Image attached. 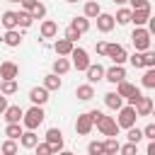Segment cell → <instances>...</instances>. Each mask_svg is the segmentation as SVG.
<instances>
[{
  "instance_id": "cell-1",
  "label": "cell",
  "mask_w": 155,
  "mask_h": 155,
  "mask_svg": "<svg viewBox=\"0 0 155 155\" xmlns=\"http://www.w3.org/2000/svg\"><path fill=\"white\" fill-rule=\"evenodd\" d=\"M44 119H46L44 107H31V109L24 111V116H22V126H24L27 131H36V128L44 124Z\"/></svg>"
},
{
  "instance_id": "cell-2",
  "label": "cell",
  "mask_w": 155,
  "mask_h": 155,
  "mask_svg": "<svg viewBox=\"0 0 155 155\" xmlns=\"http://www.w3.org/2000/svg\"><path fill=\"white\" fill-rule=\"evenodd\" d=\"M131 41H133L136 51L143 53V51H150V41H153V36H150V31H148L145 27H136L133 34H131Z\"/></svg>"
},
{
  "instance_id": "cell-3",
  "label": "cell",
  "mask_w": 155,
  "mask_h": 155,
  "mask_svg": "<svg viewBox=\"0 0 155 155\" xmlns=\"http://www.w3.org/2000/svg\"><path fill=\"white\" fill-rule=\"evenodd\" d=\"M94 126H97V131L102 133V136H107V138H116L119 136V126H116V121H114V116H99L97 121H94Z\"/></svg>"
},
{
  "instance_id": "cell-4",
  "label": "cell",
  "mask_w": 155,
  "mask_h": 155,
  "mask_svg": "<svg viewBox=\"0 0 155 155\" xmlns=\"http://www.w3.org/2000/svg\"><path fill=\"white\" fill-rule=\"evenodd\" d=\"M136 119H138V116H136V109L126 104V107L119 109V119H114V121H116L119 128H126V131H128L131 126H136Z\"/></svg>"
},
{
  "instance_id": "cell-5",
  "label": "cell",
  "mask_w": 155,
  "mask_h": 155,
  "mask_svg": "<svg viewBox=\"0 0 155 155\" xmlns=\"http://www.w3.org/2000/svg\"><path fill=\"white\" fill-rule=\"evenodd\" d=\"M70 58H73V63H70V68H75V70H87V65H90V56H87V51L85 48H80V46H73V51H70Z\"/></svg>"
},
{
  "instance_id": "cell-6",
  "label": "cell",
  "mask_w": 155,
  "mask_h": 155,
  "mask_svg": "<svg viewBox=\"0 0 155 155\" xmlns=\"http://www.w3.org/2000/svg\"><path fill=\"white\" fill-rule=\"evenodd\" d=\"M104 56L111 58L114 65H124L126 58H128V53H126V48H124L121 44H107V53H104Z\"/></svg>"
},
{
  "instance_id": "cell-7",
  "label": "cell",
  "mask_w": 155,
  "mask_h": 155,
  "mask_svg": "<svg viewBox=\"0 0 155 155\" xmlns=\"http://www.w3.org/2000/svg\"><path fill=\"white\" fill-rule=\"evenodd\" d=\"M46 143L51 145L53 155L61 153V150H63V131H61V128H48V131H46Z\"/></svg>"
},
{
  "instance_id": "cell-8",
  "label": "cell",
  "mask_w": 155,
  "mask_h": 155,
  "mask_svg": "<svg viewBox=\"0 0 155 155\" xmlns=\"http://www.w3.org/2000/svg\"><path fill=\"white\" fill-rule=\"evenodd\" d=\"M104 80H107V82H111V85H119L121 80H126V70H124V65L104 68Z\"/></svg>"
},
{
  "instance_id": "cell-9",
  "label": "cell",
  "mask_w": 155,
  "mask_h": 155,
  "mask_svg": "<svg viewBox=\"0 0 155 155\" xmlns=\"http://www.w3.org/2000/svg\"><path fill=\"white\" fill-rule=\"evenodd\" d=\"M29 102H31V107H44V104L48 102V90H44V87H31V90H29Z\"/></svg>"
},
{
  "instance_id": "cell-10",
  "label": "cell",
  "mask_w": 155,
  "mask_h": 155,
  "mask_svg": "<svg viewBox=\"0 0 155 155\" xmlns=\"http://www.w3.org/2000/svg\"><path fill=\"white\" fill-rule=\"evenodd\" d=\"M19 75V65L12 63V61H5L0 63V80H17Z\"/></svg>"
},
{
  "instance_id": "cell-11",
  "label": "cell",
  "mask_w": 155,
  "mask_h": 155,
  "mask_svg": "<svg viewBox=\"0 0 155 155\" xmlns=\"http://www.w3.org/2000/svg\"><path fill=\"white\" fill-rule=\"evenodd\" d=\"M97 29L102 31V34H109L111 29H114V15H107V12H99L97 17Z\"/></svg>"
},
{
  "instance_id": "cell-12",
  "label": "cell",
  "mask_w": 155,
  "mask_h": 155,
  "mask_svg": "<svg viewBox=\"0 0 155 155\" xmlns=\"http://www.w3.org/2000/svg\"><path fill=\"white\" fill-rule=\"evenodd\" d=\"M85 75H87V82H90V85H94V82L104 80V68H102L99 63H90V65H87V70H85Z\"/></svg>"
},
{
  "instance_id": "cell-13",
  "label": "cell",
  "mask_w": 155,
  "mask_h": 155,
  "mask_svg": "<svg viewBox=\"0 0 155 155\" xmlns=\"http://www.w3.org/2000/svg\"><path fill=\"white\" fill-rule=\"evenodd\" d=\"M5 121L7 124H22V116H24V109L19 107V104H12V107H7L5 111Z\"/></svg>"
},
{
  "instance_id": "cell-14",
  "label": "cell",
  "mask_w": 155,
  "mask_h": 155,
  "mask_svg": "<svg viewBox=\"0 0 155 155\" xmlns=\"http://www.w3.org/2000/svg\"><path fill=\"white\" fill-rule=\"evenodd\" d=\"M92 128H94V124H92L90 114H80V116L75 119V131H78L80 136H87V133H90Z\"/></svg>"
},
{
  "instance_id": "cell-15",
  "label": "cell",
  "mask_w": 155,
  "mask_h": 155,
  "mask_svg": "<svg viewBox=\"0 0 155 155\" xmlns=\"http://www.w3.org/2000/svg\"><path fill=\"white\" fill-rule=\"evenodd\" d=\"M133 109H136V116H150V111H153V99H150V97H140V99L133 104Z\"/></svg>"
},
{
  "instance_id": "cell-16",
  "label": "cell",
  "mask_w": 155,
  "mask_h": 155,
  "mask_svg": "<svg viewBox=\"0 0 155 155\" xmlns=\"http://www.w3.org/2000/svg\"><path fill=\"white\" fill-rule=\"evenodd\" d=\"M148 19H150V7H145V10H131V22L136 27H145Z\"/></svg>"
},
{
  "instance_id": "cell-17",
  "label": "cell",
  "mask_w": 155,
  "mask_h": 155,
  "mask_svg": "<svg viewBox=\"0 0 155 155\" xmlns=\"http://www.w3.org/2000/svg\"><path fill=\"white\" fill-rule=\"evenodd\" d=\"M39 31H41V39H53L58 34V24L53 19H44L41 27H39Z\"/></svg>"
},
{
  "instance_id": "cell-18",
  "label": "cell",
  "mask_w": 155,
  "mask_h": 155,
  "mask_svg": "<svg viewBox=\"0 0 155 155\" xmlns=\"http://www.w3.org/2000/svg\"><path fill=\"white\" fill-rule=\"evenodd\" d=\"M2 44L10 46V48H17V46L22 44V34H19V29H10V31H5V34H2Z\"/></svg>"
},
{
  "instance_id": "cell-19",
  "label": "cell",
  "mask_w": 155,
  "mask_h": 155,
  "mask_svg": "<svg viewBox=\"0 0 155 155\" xmlns=\"http://www.w3.org/2000/svg\"><path fill=\"white\" fill-rule=\"evenodd\" d=\"M75 97H78L80 102H90V99L94 97V87H92L90 82H85V85H78V90H75Z\"/></svg>"
},
{
  "instance_id": "cell-20",
  "label": "cell",
  "mask_w": 155,
  "mask_h": 155,
  "mask_svg": "<svg viewBox=\"0 0 155 155\" xmlns=\"http://www.w3.org/2000/svg\"><path fill=\"white\" fill-rule=\"evenodd\" d=\"M99 12H102V7H99V2H97V0H87V2H85V7H82V17H87V19H94Z\"/></svg>"
},
{
  "instance_id": "cell-21",
  "label": "cell",
  "mask_w": 155,
  "mask_h": 155,
  "mask_svg": "<svg viewBox=\"0 0 155 155\" xmlns=\"http://www.w3.org/2000/svg\"><path fill=\"white\" fill-rule=\"evenodd\" d=\"M53 51H56L61 58H65V56H70V51H73V44H70L68 39H58V41L53 44Z\"/></svg>"
},
{
  "instance_id": "cell-22",
  "label": "cell",
  "mask_w": 155,
  "mask_h": 155,
  "mask_svg": "<svg viewBox=\"0 0 155 155\" xmlns=\"http://www.w3.org/2000/svg\"><path fill=\"white\" fill-rule=\"evenodd\" d=\"M41 87L48 90V92H56V90H61V78L53 75V73H48V75H44V85Z\"/></svg>"
},
{
  "instance_id": "cell-23",
  "label": "cell",
  "mask_w": 155,
  "mask_h": 155,
  "mask_svg": "<svg viewBox=\"0 0 155 155\" xmlns=\"http://www.w3.org/2000/svg\"><path fill=\"white\" fill-rule=\"evenodd\" d=\"M104 104L109 107V109H114V111H119L121 107H124V99L116 94V92H107L104 94Z\"/></svg>"
},
{
  "instance_id": "cell-24",
  "label": "cell",
  "mask_w": 155,
  "mask_h": 155,
  "mask_svg": "<svg viewBox=\"0 0 155 155\" xmlns=\"http://www.w3.org/2000/svg\"><path fill=\"white\" fill-rule=\"evenodd\" d=\"M36 143H39V136H36L34 131H24V133L19 136V145H22V148H29V150H31Z\"/></svg>"
},
{
  "instance_id": "cell-25",
  "label": "cell",
  "mask_w": 155,
  "mask_h": 155,
  "mask_svg": "<svg viewBox=\"0 0 155 155\" xmlns=\"http://www.w3.org/2000/svg\"><path fill=\"white\" fill-rule=\"evenodd\" d=\"M2 27H5V31H10V29H17V12H12V10H7V12H2Z\"/></svg>"
},
{
  "instance_id": "cell-26",
  "label": "cell",
  "mask_w": 155,
  "mask_h": 155,
  "mask_svg": "<svg viewBox=\"0 0 155 155\" xmlns=\"http://www.w3.org/2000/svg\"><path fill=\"white\" fill-rule=\"evenodd\" d=\"M70 27L78 31V34H85V31H90V19L87 17H73V22H70Z\"/></svg>"
},
{
  "instance_id": "cell-27",
  "label": "cell",
  "mask_w": 155,
  "mask_h": 155,
  "mask_svg": "<svg viewBox=\"0 0 155 155\" xmlns=\"http://www.w3.org/2000/svg\"><path fill=\"white\" fill-rule=\"evenodd\" d=\"M68 70H70V61L58 56V58L53 61V75H58V78H61V75H65Z\"/></svg>"
},
{
  "instance_id": "cell-28",
  "label": "cell",
  "mask_w": 155,
  "mask_h": 155,
  "mask_svg": "<svg viewBox=\"0 0 155 155\" xmlns=\"http://www.w3.org/2000/svg\"><path fill=\"white\" fill-rule=\"evenodd\" d=\"M133 90H136V85H131V82H126V80H121V82L116 85V94H119L121 99H128V97L133 94Z\"/></svg>"
},
{
  "instance_id": "cell-29",
  "label": "cell",
  "mask_w": 155,
  "mask_h": 155,
  "mask_svg": "<svg viewBox=\"0 0 155 155\" xmlns=\"http://www.w3.org/2000/svg\"><path fill=\"white\" fill-rule=\"evenodd\" d=\"M22 133H24V131H22V124H7V126H5V136H7L10 140H19Z\"/></svg>"
},
{
  "instance_id": "cell-30",
  "label": "cell",
  "mask_w": 155,
  "mask_h": 155,
  "mask_svg": "<svg viewBox=\"0 0 155 155\" xmlns=\"http://www.w3.org/2000/svg\"><path fill=\"white\" fill-rule=\"evenodd\" d=\"M0 153L2 155H17L19 153V145H17V140H2V145H0Z\"/></svg>"
},
{
  "instance_id": "cell-31",
  "label": "cell",
  "mask_w": 155,
  "mask_h": 155,
  "mask_svg": "<svg viewBox=\"0 0 155 155\" xmlns=\"http://www.w3.org/2000/svg\"><path fill=\"white\" fill-rule=\"evenodd\" d=\"M15 92H17V80H2V82H0V94L10 97V94H15Z\"/></svg>"
},
{
  "instance_id": "cell-32",
  "label": "cell",
  "mask_w": 155,
  "mask_h": 155,
  "mask_svg": "<svg viewBox=\"0 0 155 155\" xmlns=\"http://www.w3.org/2000/svg\"><path fill=\"white\" fill-rule=\"evenodd\" d=\"M102 143H104V155H116L119 148H121V143H119L116 138H107V140H102Z\"/></svg>"
},
{
  "instance_id": "cell-33",
  "label": "cell",
  "mask_w": 155,
  "mask_h": 155,
  "mask_svg": "<svg viewBox=\"0 0 155 155\" xmlns=\"http://www.w3.org/2000/svg\"><path fill=\"white\" fill-rule=\"evenodd\" d=\"M131 22V7H121L114 17V24H128Z\"/></svg>"
},
{
  "instance_id": "cell-34",
  "label": "cell",
  "mask_w": 155,
  "mask_h": 155,
  "mask_svg": "<svg viewBox=\"0 0 155 155\" xmlns=\"http://www.w3.org/2000/svg\"><path fill=\"white\" fill-rule=\"evenodd\" d=\"M31 15L27 12V10H19L17 12V27H22V29H27V27H31Z\"/></svg>"
},
{
  "instance_id": "cell-35",
  "label": "cell",
  "mask_w": 155,
  "mask_h": 155,
  "mask_svg": "<svg viewBox=\"0 0 155 155\" xmlns=\"http://www.w3.org/2000/svg\"><path fill=\"white\" fill-rule=\"evenodd\" d=\"M143 87H148V90L155 87V68H145V73H143Z\"/></svg>"
},
{
  "instance_id": "cell-36",
  "label": "cell",
  "mask_w": 155,
  "mask_h": 155,
  "mask_svg": "<svg viewBox=\"0 0 155 155\" xmlns=\"http://www.w3.org/2000/svg\"><path fill=\"white\" fill-rule=\"evenodd\" d=\"M126 138H128V143H136V145H138V143L143 140V131H140V128H136V126H131V128H128V133H126Z\"/></svg>"
},
{
  "instance_id": "cell-37",
  "label": "cell",
  "mask_w": 155,
  "mask_h": 155,
  "mask_svg": "<svg viewBox=\"0 0 155 155\" xmlns=\"http://www.w3.org/2000/svg\"><path fill=\"white\" fill-rule=\"evenodd\" d=\"M87 153L90 155H104V143L102 140H90L87 143Z\"/></svg>"
},
{
  "instance_id": "cell-38",
  "label": "cell",
  "mask_w": 155,
  "mask_h": 155,
  "mask_svg": "<svg viewBox=\"0 0 155 155\" xmlns=\"http://www.w3.org/2000/svg\"><path fill=\"white\" fill-rule=\"evenodd\" d=\"M29 15H31V19H44V17H46V5H44V2H36Z\"/></svg>"
},
{
  "instance_id": "cell-39",
  "label": "cell",
  "mask_w": 155,
  "mask_h": 155,
  "mask_svg": "<svg viewBox=\"0 0 155 155\" xmlns=\"http://www.w3.org/2000/svg\"><path fill=\"white\" fill-rule=\"evenodd\" d=\"M143 68H155V53L153 51H143Z\"/></svg>"
},
{
  "instance_id": "cell-40",
  "label": "cell",
  "mask_w": 155,
  "mask_h": 155,
  "mask_svg": "<svg viewBox=\"0 0 155 155\" xmlns=\"http://www.w3.org/2000/svg\"><path fill=\"white\" fill-rule=\"evenodd\" d=\"M136 153H138V145L136 143H126V145L119 148V155H136Z\"/></svg>"
},
{
  "instance_id": "cell-41",
  "label": "cell",
  "mask_w": 155,
  "mask_h": 155,
  "mask_svg": "<svg viewBox=\"0 0 155 155\" xmlns=\"http://www.w3.org/2000/svg\"><path fill=\"white\" fill-rule=\"evenodd\" d=\"M34 150H36V155H53V150H51V145H48L46 140H44V143H36Z\"/></svg>"
},
{
  "instance_id": "cell-42",
  "label": "cell",
  "mask_w": 155,
  "mask_h": 155,
  "mask_svg": "<svg viewBox=\"0 0 155 155\" xmlns=\"http://www.w3.org/2000/svg\"><path fill=\"white\" fill-rule=\"evenodd\" d=\"M128 61H131V65H133V68H143V53H138V51H136V53H131V56H128Z\"/></svg>"
},
{
  "instance_id": "cell-43",
  "label": "cell",
  "mask_w": 155,
  "mask_h": 155,
  "mask_svg": "<svg viewBox=\"0 0 155 155\" xmlns=\"http://www.w3.org/2000/svg\"><path fill=\"white\" fill-rule=\"evenodd\" d=\"M80 36H82V34H78V31H75L73 27H68V29H65V36H63V39H68L70 44H75V41L80 39Z\"/></svg>"
},
{
  "instance_id": "cell-44",
  "label": "cell",
  "mask_w": 155,
  "mask_h": 155,
  "mask_svg": "<svg viewBox=\"0 0 155 155\" xmlns=\"http://www.w3.org/2000/svg\"><path fill=\"white\" fill-rule=\"evenodd\" d=\"M131 2V10H145L150 7V0H128Z\"/></svg>"
},
{
  "instance_id": "cell-45",
  "label": "cell",
  "mask_w": 155,
  "mask_h": 155,
  "mask_svg": "<svg viewBox=\"0 0 155 155\" xmlns=\"http://www.w3.org/2000/svg\"><path fill=\"white\" fill-rule=\"evenodd\" d=\"M143 138H148V140H155V124H148V126L143 128Z\"/></svg>"
},
{
  "instance_id": "cell-46",
  "label": "cell",
  "mask_w": 155,
  "mask_h": 155,
  "mask_svg": "<svg viewBox=\"0 0 155 155\" xmlns=\"http://www.w3.org/2000/svg\"><path fill=\"white\" fill-rule=\"evenodd\" d=\"M140 97H143V94H140V90H138V87H136V90H133V94H131V97H128V99H126V102H128V107H133V104H136V102H138V99H140Z\"/></svg>"
},
{
  "instance_id": "cell-47",
  "label": "cell",
  "mask_w": 155,
  "mask_h": 155,
  "mask_svg": "<svg viewBox=\"0 0 155 155\" xmlns=\"http://www.w3.org/2000/svg\"><path fill=\"white\" fill-rule=\"evenodd\" d=\"M36 2H39V0H22V2H19V5H22V10H27V12H31V10H34V5H36Z\"/></svg>"
},
{
  "instance_id": "cell-48",
  "label": "cell",
  "mask_w": 155,
  "mask_h": 155,
  "mask_svg": "<svg viewBox=\"0 0 155 155\" xmlns=\"http://www.w3.org/2000/svg\"><path fill=\"white\" fill-rule=\"evenodd\" d=\"M94 51H97L99 56H104V53H107V41H97V44H94Z\"/></svg>"
},
{
  "instance_id": "cell-49",
  "label": "cell",
  "mask_w": 155,
  "mask_h": 155,
  "mask_svg": "<svg viewBox=\"0 0 155 155\" xmlns=\"http://www.w3.org/2000/svg\"><path fill=\"white\" fill-rule=\"evenodd\" d=\"M7 107H10V104H7V97H5V94H0V114H2Z\"/></svg>"
},
{
  "instance_id": "cell-50",
  "label": "cell",
  "mask_w": 155,
  "mask_h": 155,
  "mask_svg": "<svg viewBox=\"0 0 155 155\" xmlns=\"http://www.w3.org/2000/svg\"><path fill=\"white\" fill-rule=\"evenodd\" d=\"M145 155H155V140H148V150Z\"/></svg>"
},
{
  "instance_id": "cell-51",
  "label": "cell",
  "mask_w": 155,
  "mask_h": 155,
  "mask_svg": "<svg viewBox=\"0 0 155 155\" xmlns=\"http://www.w3.org/2000/svg\"><path fill=\"white\" fill-rule=\"evenodd\" d=\"M58 155H75V153H70V150H61Z\"/></svg>"
},
{
  "instance_id": "cell-52",
  "label": "cell",
  "mask_w": 155,
  "mask_h": 155,
  "mask_svg": "<svg viewBox=\"0 0 155 155\" xmlns=\"http://www.w3.org/2000/svg\"><path fill=\"white\" fill-rule=\"evenodd\" d=\"M128 0H114V5H126Z\"/></svg>"
},
{
  "instance_id": "cell-53",
  "label": "cell",
  "mask_w": 155,
  "mask_h": 155,
  "mask_svg": "<svg viewBox=\"0 0 155 155\" xmlns=\"http://www.w3.org/2000/svg\"><path fill=\"white\" fill-rule=\"evenodd\" d=\"M65 2H80V0H65Z\"/></svg>"
},
{
  "instance_id": "cell-54",
  "label": "cell",
  "mask_w": 155,
  "mask_h": 155,
  "mask_svg": "<svg viewBox=\"0 0 155 155\" xmlns=\"http://www.w3.org/2000/svg\"><path fill=\"white\" fill-rule=\"evenodd\" d=\"M7 2H22V0H7Z\"/></svg>"
},
{
  "instance_id": "cell-55",
  "label": "cell",
  "mask_w": 155,
  "mask_h": 155,
  "mask_svg": "<svg viewBox=\"0 0 155 155\" xmlns=\"http://www.w3.org/2000/svg\"><path fill=\"white\" fill-rule=\"evenodd\" d=\"M0 82H2V80H0Z\"/></svg>"
}]
</instances>
